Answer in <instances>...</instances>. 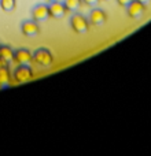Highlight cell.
Returning <instances> with one entry per match:
<instances>
[{"label": "cell", "mask_w": 151, "mask_h": 156, "mask_svg": "<svg viewBox=\"0 0 151 156\" xmlns=\"http://www.w3.org/2000/svg\"><path fill=\"white\" fill-rule=\"evenodd\" d=\"M33 62L37 63L41 67H50L54 62V56L47 48H40L33 54Z\"/></svg>", "instance_id": "obj_1"}, {"label": "cell", "mask_w": 151, "mask_h": 156, "mask_svg": "<svg viewBox=\"0 0 151 156\" xmlns=\"http://www.w3.org/2000/svg\"><path fill=\"white\" fill-rule=\"evenodd\" d=\"M70 26L72 29L74 30L78 34H83V33H87L89 29V21L81 14H74L70 18Z\"/></svg>", "instance_id": "obj_2"}, {"label": "cell", "mask_w": 151, "mask_h": 156, "mask_svg": "<svg viewBox=\"0 0 151 156\" xmlns=\"http://www.w3.org/2000/svg\"><path fill=\"white\" fill-rule=\"evenodd\" d=\"M33 78V70L30 69L29 65H19L14 71V80L18 83L29 82Z\"/></svg>", "instance_id": "obj_3"}, {"label": "cell", "mask_w": 151, "mask_h": 156, "mask_svg": "<svg viewBox=\"0 0 151 156\" xmlns=\"http://www.w3.org/2000/svg\"><path fill=\"white\" fill-rule=\"evenodd\" d=\"M127 12L132 19H140L146 12V5L138 0H132L127 5Z\"/></svg>", "instance_id": "obj_4"}, {"label": "cell", "mask_w": 151, "mask_h": 156, "mask_svg": "<svg viewBox=\"0 0 151 156\" xmlns=\"http://www.w3.org/2000/svg\"><path fill=\"white\" fill-rule=\"evenodd\" d=\"M13 62L18 63V65H30L33 62V54L26 48L17 49L14 52V60Z\"/></svg>", "instance_id": "obj_5"}, {"label": "cell", "mask_w": 151, "mask_h": 156, "mask_svg": "<svg viewBox=\"0 0 151 156\" xmlns=\"http://www.w3.org/2000/svg\"><path fill=\"white\" fill-rule=\"evenodd\" d=\"M48 11H50V16L51 18H55V19H61L66 15L68 10H66L65 4L61 2H51L48 5Z\"/></svg>", "instance_id": "obj_6"}, {"label": "cell", "mask_w": 151, "mask_h": 156, "mask_svg": "<svg viewBox=\"0 0 151 156\" xmlns=\"http://www.w3.org/2000/svg\"><path fill=\"white\" fill-rule=\"evenodd\" d=\"M106 21H107V14L100 8H95L89 14V23L94 26H102L106 23Z\"/></svg>", "instance_id": "obj_7"}, {"label": "cell", "mask_w": 151, "mask_h": 156, "mask_svg": "<svg viewBox=\"0 0 151 156\" xmlns=\"http://www.w3.org/2000/svg\"><path fill=\"white\" fill-rule=\"evenodd\" d=\"M32 18L36 22H41L46 21L50 18V11H48V5L46 4H37L35 8L32 10Z\"/></svg>", "instance_id": "obj_8"}, {"label": "cell", "mask_w": 151, "mask_h": 156, "mask_svg": "<svg viewBox=\"0 0 151 156\" xmlns=\"http://www.w3.org/2000/svg\"><path fill=\"white\" fill-rule=\"evenodd\" d=\"M21 30L28 37H35V36H37L40 33V27H39L36 21H25L21 26Z\"/></svg>", "instance_id": "obj_9"}, {"label": "cell", "mask_w": 151, "mask_h": 156, "mask_svg": "<svg viewBox=\"0 0 151 156\" xmlns=\"http://www.w3.org/2000/svg\"><path fill=\"white\" fill-rule=\"evenodd\" d=\"M11 82V73L8 67L0 69V88H6Z\"/></svg>", "instance_id": "obj_10"}, {"label": "cell", "mask_w": 151, "mask_h": 156, "mask_svg": "<svg viewBox=\"0 0 151 156\" xmlns=\"http://www.w3.org/2000/svg\"><path fill=\"white\" fill-rule=\"evenodd\" d=\"M0 58L7 62H11L14 60V51L11 47L8 45H0Z\"/></svg>", "instance_id": "obj_11"}, {"label": "cell", "mask_w": 151, "mask_h": 156, "mask_svg": "<svg viewBox=\"0 0 151 156\" xmlns=\"http://www.w3.org/2000/svg\"><path fill=\"white\" fill-rule=\"evenodd\" d=\"M15 5H17V0H0V7L6 12L14 11L15 10Z\"/></svg>", "instance_id": "obj_12"}, {"label": "cell", "mask_w": 151, "mask_h": 156, "mask_svg": "<svg viewBox=\"0 0 151 156\" xmlns=\"http://www.w3.org/2000/svg\"><path fill=\"white\" fill-rule=\"evenodd\" d=\"M81 0H65V7L68 11H77L81 7Z\"/></svg>", "instance_id": "obj_13"}, {"label": "cell", "mask_w": 151, "mask_h": 156, "mask_svg": "<svg viewBox=\"0 0 151 156\" xmlns=\"http://www.w3.org/2000/svg\"><path fill=\"white\" fill-rule=\"evenodd\" d=\"M81 2H83L84 4H87V5H96L100 0H81Z\"/></svg>", "instance_id": "obj_14"}, {"label": "cell", "mask_w": 151, "mask_h": 156, "mask_svg": "<svg viewBox=\"0 0 151 156\" xmlns=\"http://www.w3.org/2000/svg\"><path fill=\"white\" fill-rule=\"evenodd\" d=\"M131 2H132V0H117V3H118L121 7H127V5L129 4Z\"/></svg>", "instance_id": "obj_15"}, {"label": "cell", "mask_w": 151, "mask_h": 156, "mask_svg": "<svg viewBox=\"0 0 151 156\" xmlns=\"http://www.w3.org/2000/svg\"><path fill=\"white\" fill-rule=\"evenodd\" d=\"M8 65H10V62H7V60H4V59H2V58H0V69L8 67Z\"/></svg>", "instance_id": "obj_16"}, {"label": "cell", "mask_w": 151, "mask_h": 156, "mask_svg": "<svg viewBox=\"0 0 151 156\" xmlns=\"http://www.w3.org/2000/svg\"><path fill=\"white\" fill-rule=\"evenodd\" d=\"M138 2H140V3H143L144 5H147V4H150L151 3V0H138Z\"/></svg>", "instance_id": "obj_17"}, {"label": "cell", "mask_w": 151, "mask_h": 156, "mask_svg": "<svg viewBox=\"0 0 151 156\" xmlns=\"http://www.w3.org/2000/svg\"><path fill=\"white\" fill-rule=\"evenodd\" d=\"M47 2H50V3H51V2H57V0H47Z\"/></svg>", "instance_id": "obj_18"}, {"label": "cell", "mask_w": 151, "mask_h": 156, "mask_svg": "<svg viewBox=\"0 0 151 156\" xmlns=\"http://www.w3.org/2000/svg\"><path fill=\"white\" fill-rule=\"evenodd\" d=\"M105 2H107V0H105Z\"/></svg>", "instance_id": "obj_19"}]
</instances>
